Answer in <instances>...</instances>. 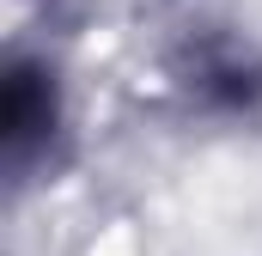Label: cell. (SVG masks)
Listing matches in <instances>:
<instances>
[{
	"mask_svg": "<svg viewBox=\"0 0 262 256\" xmlns=\"http://www.w3.org/2000/svg\"><path fill=\"white\" fill-rule=\"evenodd\" d=\"M43 122H49V104H37L31 73H12V86H6V140H12V146H25Z\"/></svg>",
	"mask_w": 262,
	"mask_h": 256,
	"instance_id": "obj_1",
	"label": "cell"
}]
</instances>
